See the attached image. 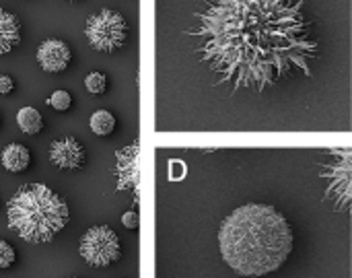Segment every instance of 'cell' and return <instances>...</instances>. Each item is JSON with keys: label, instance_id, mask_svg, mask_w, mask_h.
<instances>
[{"label": "cell", "instance_id": "16", "mask_svg": "<svg viewBox=\"0 0 352 278\" xmlns=\"http://www.w3.org/2000/svg\"><path fill=\"white\" fill-rule=\"evenodd\" d=\"M16 260V254H14V248L6 242L0 239V270L4 268H10Z\"/></svg>", "mask_w": 352, "mask_h": 278}, {"label": "cell", "instance_id": "12", "mask_svg": "<svg viewBox=\"0 0 352 278\" xmlns=\"http://www.w3.org/2000/svg\"><path fill=\"white\" fill-rule=\"evenodd\" d=\"M16 124L25 134H37L43 128V118L35 107H21L16 111Z\"/></svg>", "mask_w": 352, "mask_h": 278}, {"label": "cell", "instance_id": "17", "mask_svg": "<svg viewBox=\"0 0 352 278\" xmlns=\"http://www.w3.org/2000/svg\"><path fill=\"white\" fill-rule=\"evenodd\" d=\"M186 163L184 161H179V159H175V161H169V180L173 182V180H184L186 178Z\"/></svg>", "mask_w": 352, "mask_h": 278}, {"label": "cell", "instance_id": "7", "mask_svg": "<svg viewBox=\"0 0 352 278\" xmlns=\"http://www.w3.org/2000/svg\"><path fill=\"white\" fill-rule=\"evenodd\" d=\"M116 178H118V190L138 192V184H140V142L138 140L118 151Z\"/></svg>", "mask_w": 352, "mask_h": 278}, {"label": "cell", "instance_id": "15", "mask_svg": "<svg viewBox=\"0 0 352 278\" xmlns=\"http://www.w3.org/2000/svg\"><path fill=\"white\" fill-rule=\"evenodd\" d=\"M47 105L58 109V111H68L70 105H72V95L68 91H64V89H58L47 97Z\"/></svg>", "mask_w": 352, "mask_h": 278}, {"label": "cell", "instance_id": "2", "mask_svg": "<svg viewBox=\"0 0 352 278\" xmlns=\"http://www.w3.org/2000/svg\"><path fill=\"white\" fill-rule=\"evenodd\" d=\"M223 260L241 277H266L278 270L293 252V229L270 204L235 208L219 229Z\"/></svg>", "mask_w": 352, "mask_h": 278}, {"label": "cell", "instance_id": "3", "mask_svg": "<svg viewBox=\"0 0 352 278\" xmlns=\"http://www.w3.org/2000/svg\"><path fill=\"white\" fill-rule=\"evenodd\" d=\"M68 204L45 184H25L6 204L8 229L29 244L52 242L68 223Z\"/></svg>", "mask_w": 352, "mask_h": 278}, {"label": "cell", "instance_id": "11", "mask_svg": "<svg viewBox=\"0 0 352 278\" xmlns=\"http://www.w3.org/2000/svg\"><path fill=\"white\" fill-rule=\"evenodd\" d=\"M0 161H2V167L10 173H21L29 167L31 163V153L27 147L19 145V142H10L4 147L2 155H0Z\"/></svg>", "mask_w": 352, "mask_h": 278}, {"label": "cell", "instance_id": "6", "mask_svg": "<svg viewBox=\"0 0 352 278\" xmlns=\"http://www.w3.org/2000/svg\"><path fill=\"white\" fill-rule=\"evenodd\" d=\"M78 252L82 256V260L93 266V268H103L109 266L113 262L120 260L122 256V246H120V237L118 233L107 227V225H97L91 227L82 237H80V246Z\"/></svg>", "mask_w": 352, "mask_h": 278}, {"label": "cell", "instance_id": "10", "mask_svg": "<svg viewBox=\"0 0 352 278\" xmlns=\"http://www.w3.org/2000/svg\"><path fill=\"white\" fill-rule=\"evenodd\" d=\"M21 41V23L19 19L0 8V56L8 54L10 50H14Z\"/></svg>", "mask_w": 352, "mask_h": 278}, {"label": "cell", "instance_id": "14", "mask_svg": "<svg viewBox=\"0 0 352 278\" xmlns=\"http://www.w3.org/2000/svg\"><path fill=\"white\" fill-rule=\"evenodd\" d=\"M85 87L91 95H103L107 89V76L103 72H89L85 78Z\"/></svg>", "mask_w": 352, "mask_h": 278}, {"label": "cell", "instance_id": "18", "mask_svg": "<svg viewBox=\"0 0 352 278\" xmlns=\"http://www.w3.org/2000/svg\"><path fill=\"white\" fill-rule=\"evenodd\" d=\"M122 225L126 229H138V213L130 211V213H124L122 215Z\"/></svg>", "mask_w": 352, "mask_h": 278}, {"label": "cell", "instance_id": "5", "mask_svg": "<svg viewBox=\"0 0 352 278\" xmlns=\"http://www.w3.org/2000/svg\"><path fill=\"white\" fill-rule=\"evenodd\" d=\"M87 41L93 50L111 54L126 45L128 41V23L124 14L113 8H101L99 12L91 14L85 25Z\"/></svg>", "mask_w": 352, "mask_h": 278}, {"label": "cell", "instance_id": "13", "mask_svg": "<svg viewBox=\"0 0 352 278\" xmlns=\"http://www.w3.org/2000/svg\"><path fill=\"white\" fill-rule=\"evenodd\" d=\"M89 126L97 136H109L116 130V116L111 111H107V109H97L91 116Z\"/></svg>", "mask_w": 352, "mask_h": 278}, {"label": "cell", "instance_id": "8", "mask_svg": "<svg viewBox=\"0 0 352 278\" xmlns=\"http://www.w3.org/2000/svg\"><path fill=\"white\" fill-rule=\"evenodd\" d=\"M85 159H87L85 147L74 136H66L50 145V161L58 169H68V171L80 169L85 165Z\"/></svg>", "mask_w": 352, "mask_h": 278}, {"label": "cell", "instance_id": "4", "mask_svg": "<svg viewBox=\"0 0 352 278\" xmlns=\"http://www.w3.org/2000/svg\"><path fill=\"white\" fill-rule=\"evenodd\" d=\"M320 178L326 182V200L336 211L351 213L352 204V149H332L330 159L322 165Z\"/></svg>", "mask_w": 352, "mask_h": 278}, {"label": "cell", "instance_id": "19", "mask_svg": "<svg viewBox=\"0 0 352 278\" xmlns=\"http://www.w3.org/2000/svg\"><path fill=\"white\" fill-rule=\"evenodd\" d=\"M12 89H14V81L10 76L2 74L0 76V95H8V93H12Z\"/></svg>", "mask_w": 352, "mask_h": 278}, {"label": "cell", "instance_id": "9", "mask_svg": "<svg viewBox=\"0 0 352 278\" xmlns=\"http://www.w3.org/2000/svg\"><path fill=\"white\" fill-rule=\"evenodd\" d=\"M37 64L50 72V74H60L68 68L70 60H72V52L68 47L66 41L62 39H45L39 47H37Z\"/></svg>", "mask_w": 352, "mask_h": 278}, {"label": "cell", "instance_id": "1", "mask_svg": "<svg viewBox=\"0 0 352 278\" xmlns=\"http://www.w3.org/2000/svg\"><path fill=\"white\" fill-rule=\"evenodd\" d=\"M186 33L194 56L231 93H264L289 76H311L320 56L305 0H202Z\"/></svg>", "mask_w": 352, "mask_h": 278}]
</instances>
